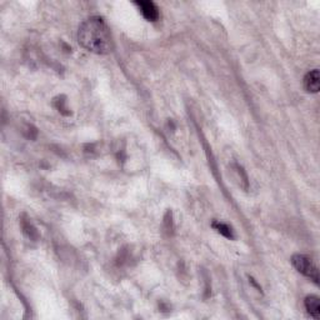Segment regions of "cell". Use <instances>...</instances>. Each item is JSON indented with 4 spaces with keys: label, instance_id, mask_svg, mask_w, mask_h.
Wrapping results in <instances>:
<instances>
[{
    "label": "cell",
    "instance_id": "obj_5",
    "mask_svg": "<svg viewBox=\"0 0 320 320\" xmlns=\"http://www.w3.org/2000/svg\"><path fill=\"white\" fill-rule=\"evenodd\" d=\"M305 309H307L308 314L314 319H319L320 318V302L319 298L315 295H310V297L305 298Z\"/></svg>",
    "mask_w": 320,
    "mask_h": 320
},
{
    "label": "cell",
    "instance_id": "obj_1",
    "mask_svg": "<svg viewBox=\"0 0 320 320\" xmlns=\"http://www.w3.org/2000/svg\"><path fill=\"white\" fill-rule=\"evenodd\" d=\"M78 40L81 47L95 54H109L114 49L110 28L100 16H91L80 25Z\"/></svg>",
    "mask_w": 320,
    "mask_h": 320
},
{
    "label": "cell",
    "instance_id": "obj_6",
    "mask_svg": "<svg viewBox=\"0 0 320 320\" xmlns=\"http://www.w3.org/2000/svg\"><path fill=\"white\" fill-rule=\"evenodd\" d=\"M212 225H213V228H214V229L219 233V234L223 235V237L228 238V239H234V233H233L232 228L228 227L227 224H224V223H220V222H214Z\"/></svg>",
    "mask_w": 320,
    "mask_h": 320
},
{
    "label": "cell",
    "instance_id": "obj_8",
    "mask_svg": "<svg viewBox=\"0 0 320 320\" xmlns=\"http://www.w3.org/2000/svg\"><path fill=\"white\" fill-rule=\"evenodd\" d=\"M65 101H67V100H64V98H63V96H59V98H58L57 100L54 101V104H55V106H57V109L60 111V113L64 114V115H69L70 113H69V111H67L68 108L65 106Z\"/></svg>",
    "mask_w": 320,
    "mask_h": 320
},
{
    "label": "cell",
    "instance_id": "obj_2",
    "mask_svg": "<svg viewBox=\"0 0 320 320\" xmlns=\"http://www.w3.org/2000/svg\"><path fill=\"white\" fill-rule=\"evenodd\" d=\"M292 264L300 274L309 278L315 284L319 283V271H318V268L308 256L303 255V254H295L292 258Z\"/></svg>",
    "mask_w": 320,
    "mask_h": 320
},
{
    "label": "cell",
    "instance_id": "obj_4",
    "mask_svg": "<svg viewBox=\"0 0 320 320\" xmlns=\"http://www.w3.org/2000/svg\"><path fill=\"white\" fill-rule=\"evenodd\" d=\"M304 88L308 93H318V91H319V89H320L319 70L314 69L305 75Z\"/></svg>",
    "mask_w": 320,
    "mask_h": 320
},
{
    "label": "cell",
    "instance_id": "obj_3",
    "mask_svg": "<svg viewBox=\"0 0 320 320\" xmlns=\"http://www.w3.org/2000/svg\"><path fill=\"white\" fill-rule=\"evenodd\" d=\"M140 9V13L143 14L147 20L149 21H157L159 19V9L155 5L153 1H147V0H140V1H135Z\"/></svg>",
    "mask_w": 320,
    "mask_h": 320
},
{
    "label": "cell",
    "instance_id": "obj_7",
    "mask_svg": "<svg viewBox=\"0 0 320 320\" xmlns=\"http://www.w3.org/2000/svg\"><path fill=\"white\" fill-rule=\"evenodd\" d=\"M21 227H23L24 233H25L30 239H36V238H38V232H36V229L33 227V224H31L30 222L28 223L23 222L21 223Z\"/></svg>",
    "mask_w": 320,
    "mask_h": 320
}]
</instances>
